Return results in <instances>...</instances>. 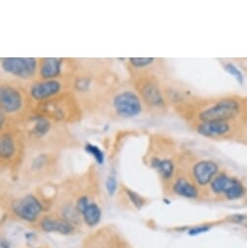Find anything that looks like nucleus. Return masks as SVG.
I'll return each mask as SVG.
<instances>
[{
	"label": "nucleus",
	"mask_w": 247,
	"mask_h": 248,
	"mask_svg": "<svg viewBox=\"0 0 247 248\" xmlns=\"http://www.w3.org/2000/svg\"><path fill=\"white\" fill-rule=\"evenodd\" d=\"M106 74L100 62L94 60L75 59L69 77L70 91L76 95L85 114L104 109L110 93Z\"/></svg>",
	"instance_id": "f257e3e1"
},
{
	"label": "nucleus",
	"mask_w": 247,
	"mask_h": 248,
	"mask_svg": "<svg viewBox=\"0 0 247 248\" xmlns=\"http://www.w3.org/2000/svg\"><path fill=\"white\" fill-rule=\"evenodd\" d=\"M18 127L24 135L27 150L62 152L81 145L69 126L33 112L20 122Z\"/></svg>",
	"instance_id": "f03ea898"
},
{
	"label": "nucleus",
	"mask_w": 247,
	"mask_h": 248,
	"mask_svg": "<svg viewBox=\"0 0 247 248\" xmlns=\"http://www.w3.org/2000/svg\"><path fill=\"white\" fill-rule=\"evenodd\" d=\"M62 171V152L27 150L26 157L17 175L25 183L37 184L57 178Z\"/></svg>",
	"instance_id": "7ed1b4c3"
},
{
	"label": "nucleus",
	"mask_w": 247,
	"mask_h": 248,
	"mask_svg": "<svg viewBox=\"0 0 247 248\" xmlns=\"http://www.w3.org/2000/svg\"><path fill=\"white\" fill-rule=\"evenodd\" d=\"M0 111L18 124L32 113L26 84L0 71Z\"/></svg>",
	"instance_id": "20e7f679"
},
{
	"label": "nucleus",
	"mask_w": 247,
	"mask_h": 248,
	"mask_svg": "<svg viewBox=\"0 0 247 248\" xmlns=\"http://www.w3.org/2000/svg\"><path fill=\"white\" fill-rule=\"evenodd\" d=\"M32 112L66 126L81 122L85 116L79 100L71 91L33 104Z\"/></svg>",
	"instance_id": "39448f33"
},
{
	"label": "nucleus",
	"mask_w": 247,
	"mask_h": 248,
	"mask_svg": "<svg viewBox=\"0 0 247 248\" xmlns=\"http://www.w3.org/2000/svg\"><path fill=\"white\" fill-rule=\"evenodd\" d=\"M27 154L24 135L16 124L0 132V174H17Z\"/></svg>",
	"instance_id": "423d86ee"
},
{
	"label": "nucleus",
	"mask_w": 247,
	"mask_h": 248,
	"mask_svg": "<svg viewBox=\"0 0 247 248\" xmlns=\"http://www.w3.org/2000/svg\"><path fill=\"white\" fill-rule=\"evenodd\" d=\"M106 105L114 116L121 119L135 118L143 109L140 96L137 92L130 89L118 90L111 93Z\"/></svg>",
	"instance_id": "0eeeda50"
},
{
	"label": "nucleus",
	"mask_w": 247,
	"mask_h": 248,
	"mask_svg": "<svg viewBox=\"0 0 247 248\" xmlns=\"http://www.w3.org/2000/svg\"><path fill=\"white\" fill-rule=\"evenodd\" d=\"M44 210L42 201L31 193L15 197L9 202L11 215L17 220L28 224H37L44 215Z\"/></svg>",
	"instance_id": "6e6552de"
},
{
	"label": "nucleus",
	"mask_w": 247,
	"mask_h": 248,
	"mask_svg": "<svg viewBox=\"0 0 247 248\" xmlns=\"http://www.w3.org/2000/svg\"><path fill=\"white\" fill-rule=\"evenodd\" d=\"M0 71L24 84L37 79L38 59L0 58Z\"/></svg>",
	"instance_id": "1a4fd4ad"
},
{
	"label": "nucleus",
	"mask_w": 247,
	"mask_h": 248,
	"mask_svg": "<svg viewBox=\"0 0 247 248\" xmlns=\"http://www.w3.org/2000/svg\"><path fill=\"white\" fill-rule=\"evenodd\" d=\"M26 88L33 105L52 98L63 92L70 91V82L69 78L36 79L26 84Z\"/></svg>",
	"instance_id": "9d476101"
},
{
	"label": "nucleus",
	"mask_w": 247,
	"mask_h": 248,
	"mask_svg": "<svg viewBox=\"0 0 247 248\" xmlns=\"http://www.w3.org/2000/svg\"><path fill=\"white\" fill-rule=\"evenodd\" d=\"M75 59L39 58L37 79L69 78L74 68Z\"/></svg>",
	"instance_id": "9b49d317"
},
{
	"label": "nucleus",
	"mask_w": 247,
	"mask_h": 248,
	"mask_svg": "<svg viewBox=\"0 0 247 248\" xmlns=\"http://www.w3.org/2000/svg\"><path fill=\"white\" fill-rule=\"evenodd\" d=\"M240 111L239 103L232 98H225L202 110L199 117L201 122L230 121L235 118Z\"/></svg>",
	"instance_id": "f8f14e48"
},
{
	"label": "nucleus",
	"mask_w": 247,
	"mask_h": 248,
	"mask_svg": "<svg viewBox=\"0 0 247 248\" xmlns=\"http://www.w3.org/2000/svg\"><path fill=\"white\" fill-rule=\"evenodd\" d=\"M136 90L142 102L152 108L163 107L165 100L158 83L150 77L139 76L136 80Z\"/></svg>",
	"instance_id": "ddd939ff"
},
{
	"label": "nucleus",
	"mask_w": 247,
	"mask_h": 248,
	"mask_svg": "<svg viewBox=\"0 0 247 248\" xmlns=\"http://www.w3.org/2000/svg\"><path fill=\"white\" fill-rule=\"evenodd\" d=\"M210 188L213 193L218 195H224L228 200L240 199L245 189L242 183L236 178L230 177L224 173L216 175L210 183Z\"/></svg>",
	"instance_id": "4468645a"
},
{
	"label": "nucleus",
	"mask_w": 247,
	"mask_h": 248,
	"mask_svg": "<svg viewBox=\"0 0 247 248\" xmlns=\"http://www.w3.org/2000/svg\"><path fill=\"white\" fill-rule=\"evenodd\" d=\"M38 228L45 232H54L62 235L76 233L77 227L58 214H44L37 223Z\"/></svg>",
	"instance_id": "2eb2a0df"
},
{
	"label": "nucleus",
	"mask_w": 247,
	"mask_h": 248,
	"mask_svg": "<svg viewBox=\"0 0 247 248\" xmlns=\"http://www.w3.org/2000/svg\"><path fill=\"white\" fill-rule=\"evenodd\" d=\"M219 170V166L213 161H201L193 167V177L198 185L206 186L211 183Z\"/></svg>",
	"instance_id": "dca6fc26"
},
{
	"label": "nucleus",
	"mask_w": 247,
	"mask_h": 248,
	"mask_svg": "<svg viewBox=\"0 0 247 248\" xmlns=\"http://www.w3.org/2000/svg\"><path fill=\"white\" fill-rule=\"evenodd\" d=\"M232 130L229 121L201 122L197 128L200 135L206 138H221L227 136Z\"/></svg>",
	"instance_id": "f3484780"
},
{
	"label": "nucleus",
	"mask_w": 247,
	"mask_h": 248,
	"mask_svg": "<svg viewBox=\"0 0 247 248\" xmlns=\"http://www.w3.org/2000/svg\"><path fill=\"white\" fill-rule=\"evenodd\" d=\"M173 192L186 199H197L199 196V190L197 186L184 177H179L175 180L172 186Z\"/></svg>",
	"instance_id": "a211bd4d"
},
{
	"label": "nucleus",
	"mask_w": 247,
	"mask_h": 248,
	"mask_svg": "<svg viewBox=\"0 0 247 248\" xmlns=\"http://www.w3.org/2000/svg\"><path fill=\"white\" fill-rule=\"evenodd\" d=\"M101 216L102 211L100 206L97 202L93 201L81 214L82 223H84L86 226L90 228H93L100 223Z\"/></svg>",
	"instance_id": "6ab92c4d"
},
{
	"label": "nucleus",
	"mask_w": 247,
	"mask_h": 248,
	"mask_svg": "<svg viewBox=\"0 0 247 248\" xmlns=\"http://www.w3.org/2000/svg\"><path fill=\"white\" fill-rule=\"evenodd\" d=\"M152 167L159 172L164 180H170L174 173V164L169 159H154L152 162Z\"/></svg>",
	"instance_id": "aec40b11"
},
{
	"label": "nucleus",
	"mask_w": 247,
	"mask_h": 248,
	"mask_svg": "<svg viewBox=\"0 0 247 248\" xmlns=\"http://www.w3.org/2000/svg\"><path fill=\"white\" fill-rule=\"evenodd\" d=\"M130 64L135 69H142L147 68L150 66L154 62L155 59L153 58H132L129 60Z\"/></svg>",
	"instance_id": "412c9836"
},
{
	"label": "nucleus",
	"mask_w": 247,
	"mask_h": 248,
	"mask_svg": "<svg viewBox=\"0 0 247 248\" xmlns=\"http://www.w3.org/2000/svg\"><path fill=\"white\" fill-rule=\"evenodd\" d=\"M85 150L87 153H89L91 156L93 157V159L98 164H103L104 162V154L101 151L100 148H98L96 145H93L92 143H88L85 145Z\"/></svg>",
	"instance_id": "4be33fe9"
},
{
	"label": "nucleus",
	"mask_w": 247,
	"mask_h": 248,
	"mask_svg": "<svg viewBox=\"0 0 247 248\" xmlns=\"http://www.w3.org/2000/svg\"><path fill=\"white\" fill-rule=\"evenodd\" d=\"M125 193L129 199V201L139 209H140L144 203H145V200L140 196L139 195L137 192L131 190V189H128V188H125Z\"/></svg>",
	"instance_id": "5701e85b"
},
{
	"label": "nucleus",
	"mask_w": 247,
	"mask_h": 248,
	"mask_svg": "<svg viewBox=\"0 0 247 248\" xmlns=\"http://www.w3.org/2000/svg\"><path fill=\"white\" fill-rule=\"evenodd\" d=\"M224 67H225V70L229 74H231L239 84L243 83V75H242L241 71L235 65H233L232 63H226Z\"/></svg>",
	"instance_id": "b1692460"
},
{
	"label": "nucleus",
	"mask_w": 247,
	"mask_h": 248,
	"mask_svg": "<svg viewBox=\"0 0 247 248\" xmlns=\"http://www.w3.org/2000/svg\"><path fill=\"white\" fill-rule=\"evenodd\" d=\"M117 184H118L117 178L114 175L108 176L105 186H106V190L110 196H113L115 194V192L117 190Z\"/></svg>",
	"instance_id": "393cba45"
},
{
	"label": "nucleus",
	"mask_w": 247,
	"mask_h": 248,
	"mask_svg": "<svg viewBox=\"0 0 247 248\" xmlns=\"http://www.w3.org/2000/svg\"><path fill=\"white\" fill-rule=\"evenodd\" d=\"M12 124H15V123H13L3 112L0 111V132H2L6 128H8L10 125H12Z\"/></svg>",
	"instance_id": "a878e982"
},
{
	"label": "nucleus",
	"mask_w": 247,
	"mask_h": 248,
	"mask_svg": "<svg viewBox=\"0 0 247 248\" xmlns=\"http://www.w3.org/2000/svg\"><path fill=\"white\" fill-rule=\"evenodd\" d=\"M210 228L207 227V226H201V227H196L194 229H192L189 233L191 235H196V234H200V233H202V232H205L209 230Z\"/></svg>",
	"instance_id": "bb28decb"
},
{
	"label": "nucleus",
	"mask_w": 247,
	"mask_h": 248,
	"mask_svg": "<svg viewBox=\"0 0 247 248\" xmlns=\"http://www.w3.org/2000/svg\"><path fill=\"white\" fill-rule=\"evenodd\" d=\"M232 220L236 224H246L247 223V216L244 215H233Z\"/></svg>",
	"instance_id": "cd10ccee"
},
{
	"label": "nucleus",
	"mask_w": 247,
	"mask_h": 248,
	"mask_svg": "<svg viewBox=\"0 0 247 248\" xmlns=\"http://www.w3.org/2000/svg\"><path fill=\"white\" fill-rule=\"evenodd\" d=\"M0 248H11L9 241L2 235H0Z\"/></svg>",
	"instance_id": "c85d7f7f"
}]
</instances>
